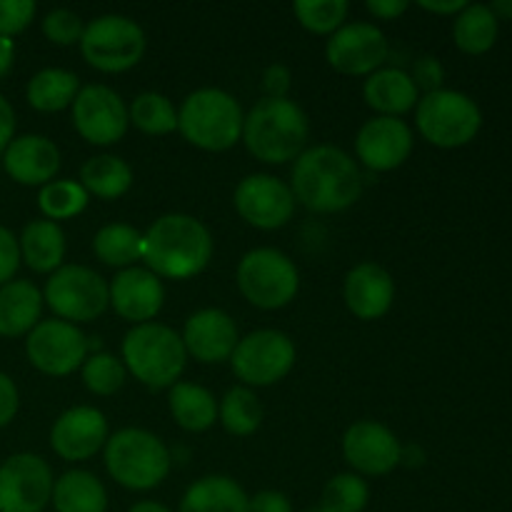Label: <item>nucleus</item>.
Returning <instances> with one entry per match:
<instances>
[{
    "mask_svg": "<svg viewBox=\"0 0 512 512\" xmlns=\"http://www.w3.org/2000/svg\"><path fill=\"white\" fill-rule=\"evenodd\" d=\"M410 78H413L418 93L423 90V93L428 95L443 88L445 68L435 55H420V58L413 63V73H410Z\"/></svg>",
    "mask_w": 512,
    "mask_h": 512,
    "instance_id": "42",
    "label": "nucleus"
},
{
    "mask_svg": "<svg viewBox=\"0 0 512 512\" xmlns=\"http://www.w3.org/2000/svg\"><path fill=\"white\" fill-rule=\"evenodd\" d=\"M43 300L65 323H90L110 308V288L100 273L85 265H60L48 278Z\"/></svg>",
    "mask_w": 512,
    "mask_h": 512,
    "instance_id": "10",
    "label": "nucleus"
},
{
    "mask_svg": "<svg viewBox=\"0 0 512 512\" xmlns=\"http://www.w3.org/2000/svg\"><path fill=\"white\" fill-rule=\"evenodd\" d=\"M243 108L220 88L193 90L178 108V130L205 153H225L243 138Z\"/></svg>",
    "mask_w": 512,
    "mask_h": 512,
    "instance_id": "4",
    "label": "nucleus"
},
{
    "mask_svg": "<svg viewBox=\"0 0 512 512\" xmlns=\"http://www.w3.org/2000/svg\"><path fill=\"white\" fill-rule=\"evenodd\" d=\"M53 485V470L40 455H10L0 465V512H43L53 498Z\"/></svg>",
    "mask_w": 512,
    "mask_h": 512,
    "instance_id": "14",
    "label": "nucleus"
},
{
    "mask_svg": "<svg viewBox=\"0 0 512 512\" xmlns=\"http://www.w3.org/2000/svg\"><path fill=\"white\" fill-rule=\"evenodd\" d=\"M500 20L485 3H468L453 20V40L463 53L483 55L498 40Z\"/></svg>",
    "mask_w": 512,
    "mask_h": 512,
    "instance_id": "32",
    "label": "nucleus"
},
{
    "mask_svg": "<svg viewBox=\"0 0 512 512\" xmlns=\"http://www.w3.org/2000/svg\"><path fill=\"white\" fill-rule=\"evenodd\" d=\"M78 90L80 80L75 73L65 68H43L30 78L25 98H28L30 108L40 110V113H60L73 105Z\"/></svg>",
    "mask_w": 512,
    "mask_h": 512,
    "instance_id": "31",
    "label": "nucleus"
},
{
    "mask_svg": "<svg viewBox=\"0 0 512 512\" xmlns=\"http://www.w3.org/2000/svg\"><path fill=\"white\" fill-rule=\"evenodd\" d=\"M188 353L183 338L170 325L143 323L133 325L123 340V365L135 380L150 390L173 388L183 375Z\"/></svg>",
    "mask_w": 512,
    "mask_h": 512,
    "instance_id": "5",
    "label": "nucleus"
},
{
    "mask_svg": "<svg viewBox=\"0 0 512 512\" xmlns=\"http://www.w3.org/2000/svg\"><path fill=\"white\" fill-rule=\"evenodd\" d=\"M25 355L30 365L50 378H65L83 368L88 358V338L83 330L65 320H40L25 335Z\"/></svg>",
    "mask_w": 512,
    "mask_h": 512,
    "instance_id": "12",
    "label": "nucleus"
},
{
    "mask_svg": "<svg viewBox=\"0 0 512 512\" xmlns=\"http://www.w3.org/2000/svg\"><path fill=\"white\" fill-rule=\"evenodd\" d=\"M20 260H25L35 273H50L65 260V233L53 220H33L23 228L18 238Z\"/></svg>",
    "mask_w": 512,
    "mask_h": 512,
    "instance_id": "27",
    "label": "nucleus"
},
{
    "mask_svg": "<svg viewBox=\"0 0 512 512\" xmlns=\"http://www.w3.org/2000/svg\"><path fill=\"white\" fill-rule=\"evenodd\" d=\"M293 13L308 33L333 35L345 25L350 5L345 0H295Z\"/></svg>",
    "mask_w": 512,
    "mask_h": 512,
    "instance_id": "38",
    "label": "nucleus"
},
{
    "mask_svg": "<svg viewBox=\"0 0 512 512\" xmlns=\"http://www.w3.org/2000/svg\"><path fill=\"white\" fill-rule=\"evenodd\" d=\"M80 375H83V385L93 395H115L128 380V370H125L123 360H118L110 353H95L88 355L80 368Z\"/></svg>",
    "mask_w": 512,
    "mask_h": 512,
    "instance_id": "39",
    "label": "nucleus"
},
{
    "mask_svg": "<svg viewBox=\"0 0 512 512\" xmlns=\"http://www.w3.org/2000/svg\"><path fill=\"white\" fill-rule=\"evenodd\" d=\"M70 113H73L75 133L90 145L108 148L120 143L128 133V105L108 85L95 83L80 88L70 105Z\"/></svg>",
    "mask_w": 512,
    "mask_h": 512,
    "instance_id": "13",
    "label": "nucleus"
},
{
    "mask_svg": "<svg viewBox=\"0 0 512 512\" xmlns=\"http://www.w3.org/2000/svg\"><path fill=\"white\" fill-rule=\"evenodd\" d=\"M233 203L240 218L258 230L283 228L295 213V195L290 185L268 173H255L240 180Z\"/></svg>",
    "mask_w": 512,
    "mask_h": 512,
    "instance_id": "15",
    "label": "nucleus"
},
{
    "mask_svg": "<svg viewBox=\"0 0 512 512\" xmlns=\"http://www.w3.org/2000/svg\"><path fill=\"white\" fill-rule=\"evenodd\" d=\"M185 353L203 365H218L233 358L238 345V325L225 310L203 308L185 320L183 328Z\"/></svg>",
    "mask_w": 512,
    "mask_h": 512,
    "instance_id": "20",
    "label": "nucleus"
},
{
    "mask_svg": "<svg viewBox=\"0 0 512 512\" xmlns=\"http://www.w3.org/2000/svg\"><path fill=\"white\" fill-rule=\"evenodd\" d=\"M90 195L78 180H50L38 193V208L45 220H70L88 208Z\"/></svg>",
    "mask_w": 512,
    "mask_h": 512,
    "instance_id": "36",
    "label": "nucleus"
},
{
    "mask_svg": "<svg viewBox=\"0 0 512 512\" xmlns=\"http://www.w3.org/2000/svg\"><path fill=\"white\" fill-rule=\"evenodd\" d=\"M363 98L383 118H400L418 105L420 93L408 70L380 68L365 80Z\"/></svg>",
    "mask_w": 512,
    "mask_h": 512,
    "instance_id": "24",
    "label": "nucleus"
},
{
    "mask_svg": "<svg viewBox=\"0 0 512 512\" xmlns=\"http://www.w3.org/2000/svg\"><path fill=\"white\" fill-rule=\"evenodd\" d=\"M38 5L33 0H0V38H13L33 23Z\"/></svg>",
    "mask_w": 512,
    "mask_h": 512,
    "instance_id": "41",
    "label": "nucleus"
},
{
    "mask_svg": "<svg viewBox=\"0 0 512 512\" xmlns=\"http://www.w3.org/2000/svg\"><path fill=\"white\" fill-rule=\"evenodd\" d=\"M80 53L85 63L100 73H125L143 60L145 33L125 15H98L85 25Z\"/></svg>",
    "mask_w": 512,
    "mask_h": 512,
    "instance_id": "9",
    "label": "nucleus"
},
{
    "mask_svg": "<svg viewBox=\"0 0 512 512\" xmlns=\"http://www.w3.org/2000/svg\"><path fill=\"white\" fill-rule=\"evenodd\" d=\"M370 500V488L360 475L338 473L328 480L320 495V512H363Z\"/></svg>",
    "mask_w": 512,
    "mask_h": 512,
    "instance_id": "37",
    "label": "nucleus"
},
{
    "mask_svg": "<svg viewBox=\"0 0 512 512\" xmlns=\"http://www.w3.org/2000/svg\"><path fill=\"white\" fill-rule=\"evenodd\" d=\"M390 45L383 30L373 23H348L330 35L325 58L330 68L343 75H373L388 60Z\"/></svg>",
    "mask_w": 512,
    "mask_h": 512,
    "instance_id": "16",
    "label": "nucleus"
},
{
    "mask_svg": "<svg viewBox=\"0 0 512 512\" xmlns=\"http://www.w3.org/2000/svg\"><path fill=\"white\" fill-rule=\"evenodd\" d=\"M230 365L245 388H268L288 378L295 365V345L280 330H255L238 340Z\"/></svg>",
    "mask_w": 512,
    "mask_h": 512,
    "instance_id": "11",
    "label": "nucleus"
},
{
    "mask_svg": "<svg viewBox=\"0 0 512 512\" xmlns=\"http://www.w3.org/2000/svg\"><path fill=\"white\" fill-rule=\"evenodd\" d=\"M290 88H293V75L285 65L275 63L268 65L263 73V90L265 98H288Z\"/></svg>",
    "mask_w": 512,
    "mask_h": 512,
    "instance_id": "44",
    "label": "nucleus"
},
{
    "mask_svg": "<svg viewBox=\"0 0 512 512\" xmlns=\"http://www.w3.org/2000/svg\"><path fill=\"white\" fill-rule=\"evenodd\" d=\"M3 168L15 183L28 185V188H35V185L43 188L58 175L60 150L45 135H20L5 148Z\"/></svg>",
    "mask_w": 512,
    "mask_h": 512,
    "instance_id": "22",
    "label": "nucleus"
},
{
    "mask_svg": "<svg viewBox=\"0 0 512 512\" xmlns=\"http://www.w3.org/2000/svg\"><path fill=\"white\" fill-rule=\"evenodd\" d=\"M80 185L85 193L100 200H118L133 188V168L118 155H93L80 168Z\"/></svg>",
    "mask_w": 512,
    "mask_h": 512,
    "instance_id": "30",
    "label": "nucleus"
},
{
    "mask_svg": "<svg viewBox=\"0 0 512 512\" xmlns=\"http://www.w3.org/2000/svg\"><path fill=\"white\" fill-rule=\"evenodd\" d=\"M105 468L110 478L123 488L145 493L168 478L170 450L155 433L143 428H123L105 443Z\"/></svg>",
    "mask_w": 512,
    "mask_h": 512,
    "instance_id": "6",
    "label": "nucleus"
},
{
    "mask_svg": "<svg viewBox=\"0 0 512 512\" xmlns=\"http://www.w3.org/2000/svg\"><path fill=\"white\" fill-rule=\"evenodd\" d=\"M248 500L228 475H205L185 490L178 512H248Z\"/></svg>",
    "mask_w": 512,
    "mask_h": 512,
    "instance_id": "26",
    "label": "nucleus"
},
{
    "mask_svg": "<svg viewBox=\"0 0 512 512\" xmlns=\"http://www.w3.org/2000/svg\"><path fill=\"white\" fill-rule=\"evenodd\" d=\"M20 408V395L15 388L13 378L5 373H0V428L13 423V418L18 415Z\"/></svg>",
    "mask_w": 512,
    "mask_h": 512,
    "instance_id": "45",
    "label": "nucleus"
},
{
    "mask_svg": "<svg viewBox=\"0 0 512 512\" xmlns=\"http://www.w3.org/2000/svg\"><path fill=\"white\" fill-rule=\"evenodd\" d=\"M128 512H173V510L165 508L163 503H155V500H140V503H135Z\"/></svg>",
    "mask_w": 512,
    "mask_h": 512,
    "instance_id": "53",
    "label": "nucleus"
},
{
    "mask_svg": "<svg viewBox=\"0 0 512 512\" xmlns=\"http://www.w3.org/2000/svg\"><path fill=\"white\" fill-rule=\"evenodd\" d=\"M403 445L395 438L393 430L375 420H358L343 435V458L353 468L355 475H380L393 473L400 465Z\"/></svg>",
    "mask_w": 512,
    "mask_h": 512,
    "instance_id": "17",
    "label": "nucleus"
},
{
    "mask_svg": "<svg viewBox=\"0 0 512 512\" xmlns=\"http://www.w3.org/2000/svg\"><path fill=\"white\" fill-rule=\"evenodd\" d=\"M15 138V110L8 103L5 95H0V158H3L5 148L13 143Z\"/></svg>",
    "mask_w": 512,
    "mask_h": 512,
    "instance_id": "48",
    "label": "nucleus"
},
{
    "mask_svg": "<svg viewBox=\"0 0 512 512\" xmlns=\"http://www.w3.org/2000/svg\"><path fill=\"white\" fill-rule=\"evenodd\" d=\"M218 420L233 438H248L263 423V405L258 395L245 385H235L223 395L218 405Z\"/></svg>",
    "mask_w": 512,
    "mask_h": 512,
    "instance_id": "34",
    "label": "nucleus"
},
{
    "mask_svg": "<svg viewBox=\"0 0 512 512\" xmlns=\"http://www.w3.org/2000/svg\"><path fill=\"white\" fill-rule=\"evenodd\" d=\"M110 288V308L133 325L153 323L163 310L165 288L148 268H125L115 275Z\"/></svg>",
    "mask_w": 512,
    "mask_h": 512,
    "instance_id": "21",
    "label": "nucleus"
},
{
    "mask_svg": "<svg viewBox=\"0 0 512 512\" xmlns=\"http://www.w3.org/2000/svg\"><path fill=\"white\" fill-rule=\"evenodd\" d=\"M210 258H213V235L193 215H160L143 233V263L158 278H195L208 268Z\"/></svg>",
    "mask_w": 512,
    "mask_h": 512,
    "instance_id": "2",
    "label": "nucleus"
},
{
    "mask_svg": "<svg viewBox=\"0 0 512 512\" xmlns=\"http://www.w3.org/2000/svg\"><path fill=\"white\" fill-rule=\"evenodd\" d=\"M290 190L295 203L305 205L310 213H343L363 195V173L345 150L335 145H315L295 158Z\"/></svg>",
    "mask_w": 512,
    "mask_h": 512,
    "instance_id": "1",
    "label": "nucleus"
},
{
    "mask_svg": "<svg viewBox=\"0 0 512 512\" xmlns=\"http://www.w3.org/2000/svg\"><path fill=\"white\" fill-rule=\"evenodd\" d=\"M93 253L110 268H135L143 260V233L128 223H108L95 233Z\"/></svg>",
    "mask_w": 512,
    "mask_h": 512,
    "instance_id": "33",
    "label": "nucleus"
},
{
    "mask_svg": "<svg viewBox=\"0 0 512 512\" xmlns=\"http://www.w3.org/2000/svg\"><path fill=\"white\" fill-rule=\"evenodd\" d=\"M15 60V43L10 38H0V78L10 73Z\"/></svg>",
    "mask_w": 512,
    "mask_h": 512,
    "instance_id": "50",
    "label": "nucleus"
},
{
    "mask_svg": "<svg viewBox=\"0 0 512 512\" xmlns=\"http://www.w3.org/2000/svg\"><path fill=\"white\" fill-rule=\"evenodd\" d=\"M43 293L30 280L0 285V338H23L40 323Z\"/></svg>",
    "mask_w": 512,
    "mask_h": 512,
    "instance_id": "25",
    "label": "nucleus"
},
{
    "mask_svg": "<svg viewBox=\"0 0 512 512\" xmlns=\"http://www.w3.org/2000/svg\"><path fill=\"white\" fill-rule=\"evenodd\" d=\"M310 138L305 110L290 98H263L243 120V143L255 160L283 165L298 158Z\"/></svg>",
    "mask_w": 512,
    "mask_h": 512,
    "instance_id": "3",
    "label": "nucleus"
},
{
    "mask_svg": "<svg viewBox=\"0 0 512 512\" xmlns=\"http://www.w3.org/2000/svg\"><path fill=\"white\" fill-rule=\"evenodd\" d=\"M418 5L435 15H458L468 3H465V0H435V3L433 0H420Z\"/></svg>",
    "mask_w": 512,
    "mask_h": 512,
    "instance_id": "49",
    "label": "nucleus"
},
{
    "mask_svg": "<svg viewBox=\"0 0 512 512\" xmlns=\"http://www.w3.org/2000/svg\"><path fill=\"white\" fill-rule=\"evenodd\" d=\"M423 460H425V453L423 450L418 448V445H408V448H403V455H400V463H405V465H410V468H415V465H423Z\"/></svg>",
    "mask_w": 512,
    "mask_h": 512,
    "instance_id": "51",
    "label": "nucleus"
},
{
    "mask_svg": "<svg viewBox=\"0 0 512 512\" xmlns=\"http://www.w3.org/2000/svg\"><path fill=\"white\" fill-rule=\"evenodd\" d=\"M108 420L98 408L90 405H75L65 410L50 430V448L65 463H83L108 443Z\"/></svg>",
    "mask_w": 512,
    "mask_h": 512,
    "instance_id": "19",
    "label": "nucleus"
},
{
    "mask_svg": "<svg viewBox=\"0 0 512 512\" xmlns=\"http://www.w3.org/2000/svg\"><path fill=\"white\" fill-rule=\"evenodd\" d=\"M365 8L378 20H398L410 8V3H405V0H368Z\"/></svg>",
    "mask_w": 512,
    "mask_h": 512,
    "instance_id": "47",
    "label": "nucleus"
},
{
    "mask_svg": "<svg viewBox=\"0 0 512 512\" xmlns=\"http://www.w3.org/2000/svg\"><path fill=\"white\" fill-rule=\"evenodd\" d=\"M413 153V130L400 118L375 115L355 135V155L373 173L400 168Z\"/></svg>",
    "mask_w": 512,
    "mask_h": 512,
    "instance_id": "18",
    "label": "nucleus"
},
{
    "mask_svg": "<svg viewBox=\"0 0 512 512\" xmlns=\"http://www.w3.org/2000/svg\"><path fill=\"white\" fill-rule=\"evenodd\" d=\"M490 10H493L498 20H512V0H495Z\"/></svg>",
    "mask_w": 512,
    "mask_h": 512,
    "instance_id": "52",
    "label": "nucleus"
},
{
    "mask_svg": "<svg viewBox=\"0 0 512 512\" xmlns=\"http://www.w3.org/2000/svg\"><path fill=\"white\" fill-rule=\"evenodd\" d=\"M235 283L250 305L260 310H280L298 295L300 273L280 250L255 248L240 258Z\"/></svg>",
    "mask_w": 512,
    "mask_h": 512,
    "instance_id": "8",
    "label": "nucleus"
},
{
    "mask_svg": "<svg viewBox=\"0 0 512 512\" xmlns=\"http://www.w3.org/2000/svg\"><path fill=\"white\" fill-rule=\"evenodd\" d=\"M415 125L418 133L435 148H463L480 133L483 113L470 95L440 88L418 100Z\"/></svg>",
    "mask_w": 512,
    "mask_h": 512,
    "instance_id": "7",
    "label": "nucleus"
},
{
    "mask_svg": "<svg viewBox=\"0 0 512 512\" xmlns=\"http://www.w3.org/2000/svg\"><path fill=\"white\" fill-rule=\"evenodd\" d=\"M168 408L175 423L188 433H205L218 420L215 395L195 383H175L168 393Z\"/></svg>",
    "mask_w": 512,
    "mask_h": 512,
    "instance_id": "28",
    "label": "nucleus"
},
{
    "mask_svg": "<svg viewBox=\"0 0 512 512\" xmlns=\"http://www.w3.org/2000/svg\"><path fill=\"white\" fill-rule=\"evenodd\" d=\"M345 305L358 320H380L395 300V280L383 265L360 263L345 275Z\"/></svg>",
    "mask_w": 512,
    "mask_h": 512,
    "instance_id": "23",
    "label": "nucleus"
},
{
    "mask_svg": "<svg viewBox=\"0 0 512 512\" xmlns=\"http://www.w3.org/2000/svg\"><path fill=\"white\" fill-rule=\"evenodd\" d=\"M248 512H293V503L280 490H260L248 500Z\"/></svg>",
    "mask_w": 512,
    "mask_h": 512,
    "instance_id": "46",
    "label": "nucleus"
},
{
    "mask_svg": "<svg viewBox=\"0 0 512 512\" xmlns=\"http://www.w3.org/2000/svg\"><path fill=\"white\" fill-rule=\"evenodd\" d=\"M20 268V245L18 238L8 228L0 225V285L10 283Z\"/></svg>",
    "mask_w": 512,
    "mask_h": 512,
    "instance_id": "43",
    "label": "nucleus"
},
{
    "mask_svg": "<svg viewBox=\"0 0 512 512\" xmlns=\"http://www.w3.org/2000/svg\"><path fill=\"white\" fill-rule=\"evenodd\" d=\"M55 512H105L108 493L105 485L88 470H68L53 485Z\"/></svg>",
    "mask_w": 512,
    "mask_h": 512,
    "instance_id": "29",
    "label": "nucleus"
},
{
    "mask_svg": "<svg viewBox=\"0 0 512 512\" xmlns=\"http://www.w3.org/2000/svg\"><path fill=\"white\" fill-rule=\"evenodd\" d=\"M83 18L68 8L50 10L43 18V35L55 45H80L83 38Z\"/></svg>",
    "mask_w": 512,
    "mask_h": 512,
    "instance_id": "40",
    "label": "nucleus"
},
{
    "mask_svg": "<svg viewBox=\"0 0 512 512\" xmlns=\"http://www.w3.org/2000/svg\"><path fill=\"white\" fill-rule=\"evenodd\" d=\"M308 512H320V508H313V510H308Z\"/></svg>",
    "mask_w": 512,
    "mask_h": 512,
    "instance_id": "54",
    "label": "nucleus"
},
{
    "mask_svg": "<svg viewBox=\"0 0 512 512\" xmlns=\"http://www.w3.org/2000/svg\"><path fill=\"white\" fill-rule=\"evenodd\" d=\"M128 118L140 133L153 135V138L170 135L178 130V110H175L173 100L163 93H155V90L140 93L130 103Z\"/></svg>",
    "mask_w": 512,
    "mask_h": 512,
    "instance_id": "35",
    "label": "nucleus"
}]
</instances>
